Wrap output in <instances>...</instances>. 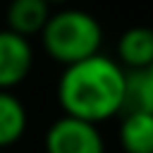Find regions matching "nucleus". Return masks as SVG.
<instances>
[{"mask_svg":"<svg viewBox=\"0 0 153 153\" xmlns=\"http://www.w3.org/2000/svg\"><path fill=\"white\" fill-rule=\"evenodd\" d=\"M127 69L110 55L96 53L65 65L57 79V103L62 115L100 124L122 112Z\"/></svg>","mask_w":153,"mask_h":153,"instance_id":"1","label":"nucleus"},{"mask_svg":"<svg viewBox=\"0 0 153 153\" xmlns=\"http://www.w3.org/2000/svg\"><path fill=\"white\" fill-rule=\"evenodd\" d=\"M38 36L45 55L62 67L100 53L103 45L100 22L79 7H60L57 12H50Z\"/></svg>","mask_w":153,"mask_h":153,"instance_id":"2","label":"nucleus"},{"mask_svg":"<svg viewBox=\"0 0 153 153\" xmlns=\"http://www.w3.org/2000/svg\"><path fill=\"white\" fill-rule=\"evenodd\" d=\"M45 153H105V141L98 124L62 115L50 122L43 139Z\"/></svg>","mask_w":153,"mask_h":153,"instance_id":"3","label":"nucleus"},{"mask_svg":"<svg viewBox=\"0 0 153 153\" xmlns=\"http://www.w3.org/2000/svg\"><path fill=\"white\" fill-rule=\"evenodd\" d=\"M33 67L31 41L12 29H0V88L12 91Z\"/></svg>","mask_w":153,"mask_h":153,"instance_id":"4","label":"nucleus"},{"mask_svg":"<svg viewBox=\"0 0 153 153\" xmlns=\"http://www.w3.org/2000/svg\"><path fill=\"white\" fill-rule=\"evenodd\" d=\"M117 62L124 69H143L153 62V26H129L117 38Z\"/></svg>","mask_w":153,"mask_h":153,"instance_id":"5","label":"nucleus"},{"mask_svg":"<svg viewBox=\"0 0 153 153\" xmlns=\"http://www.w3.org/2000/svg\"><path fill=\"white\" fill-rule=\"evenodd\" d=\"M120 122V146L124 153H153V112L127 110Z\"/></svg>","mask_w":153,"mask_h":153,"instance_id":"6","label":"nucleus"},{"mask_svg":"<svg viewBox=\"0 0 153 153\" xmlns=\"http://www.w3.org/2000/svg\"><path fill=\"white\" fill-rule=\"evenodd\" d=\"M29 127V112L19 96L0 88V148H10L22 141Z\"/></svg>","mask_w":153,"mask_h":153,"instance_id":"7","label":"nucleus"},{"mask_svg":"<svg viewBox=\"0 0 153 153\" xmlns=\"http://www.w3.org/2000/svg\"><path fill=\"white\" fill-rule=\"evenodd\" d=\"M50 17V5L45 0H10L7 5V29L31 38L38 36Z\"/></svg>","mask_w":153,"mask_h":153,"instance_id":"8","label":"nucleus"},{"mask_svg":"<svg viewBox=\"0 0 153 153\" xmlns=\"http://www.w3.org/2000/svg\"><path fill=\"white\" fill-rule=\"evenodd\" d=\"M127 110L153 112V62L143 69H127L122 112H127Z\"/></svg>","mask_w":153,"mask_h":153,"instance_id":"9","label":"nucleus"},{"mask_svg":"<svg viewBox=\"0 0 153 153\" xmlns=\"http://www.w3.org/2000/svg\"><path fill=\"white\" fill-rule=\"evenodd\" d=\"M45 2H48V5H67L69 0H45Z\"/></svg>","mask_w":153,"mask_h":153,"instance_id":"10","label":"nucleus"},{"mask_svg":"<svg viewBox=\"0 0 153 153\" xmlns=\"http://www.w3.org/2000/svg\"><path fill=\"white\" fill-rule=\"evenodd\" d=\"M0 153H7V151H5V148H0Z\"/></svg>","mask_w":153,"mask_h":153,"instance_id":"11","label":"nucleus"}]
</instances>
